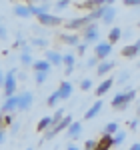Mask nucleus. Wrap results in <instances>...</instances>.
Returning <instances> with one entry per match:
<instances>
[{"instance_id":"nucleus-1","label":"nucleus","mask_w":140,"mask_h":150,"mask_svg":"<svg viewBox=\"0 0 140 150\" xmlns=\"http://www.w3.org/2000/svg\"><path fill=\"white\" fill-rule=\"evenodd\" d=\"M16 88H18V70L12 68V70H8L6 76H4V86H2L4 96L8 98L12 94H16Z\"/></svg>"},{"instance_id":"nucleus-2","label":"nucleus","mask_w":140,"mask_h":150,"mask_svg":"<svg viewBox=\"0 0 140 150\" xmlns=\"http://www.w3.org/2000/svg\"><path fill=\"white\" fill-rule=\"evenodd\" d=\"M136 98V90H126V92H118L114 98H112V108L114 110H124L132 100Z\"/></svg>"},{"instance_id":"nucleus-3","label":"nucleus","mask_w":140,"mask_h":150,"mask_svg":"<svg viewBox=\"0 0 140 150\" xmlns=\"http://www.w3.org/2000/svg\"><path fill=\"white\" fill-rule=\"evenodd\" d=\"M82 42H86L88 46L92 44V42H98V38H100V32H98V24L96 22H90L86 24L84 28H82Z\"/></svg>"},{"instance_id":"nucleus-4","label":"nucleus","mask_w":140,"mask_h":150,"mask_svg":"<svg viewBox=\"0 0 140 150\" xmlns=\"http://www.w3.org/2000/svg\"><path fill=\"white\" fill-rule=\"evenodd\" d=\"M90 22H94V20L88 16V14H86V16H80V18L66 20V22H64V28H66V30H70V32H76V30H82L86 24H90Z\"/></svg>"},{"instance_id":"nucleus-5","label":"nucleus","mask_w":140,"mask_h":150,"mask_svg":"<svg viewBox=\"0 0 140 150\" xmlns=\"http://www.w3.org/2000/svg\"><path fill=\"white\" fill-rule=\"evenodd\" d=\"M112 46H114V44H110L108 40H106V42H96V44H94V54L100 58V60H106V58L112 54Z\"/></svg>"},{"instance_id":"nucleus-6","label":"nucleus","mask_w":140,"mask_h":150,"mask_svg":"<svg viewBox=\"0 0 140 150\" xmlns=\"http://www.w3.org/2000/svg\"><path fill=\"white\" fill-rule=\"evenodd\" d=\"M32 102H34V94L32 92H22L18 94V110L20 112H26V110H30L32 108Z\"/></svg>"},{"instance_id":"nucleus-7","label":"nucleus","mask_w":140,"mask_h":150,"mask_svg":"<svg viewBox=\"0 0 140 150\" xmlns=\"http://www.w3.org/2000/svg\"><path fill=\"white\" fill-rule=\"evenodd\" d=\"M38 22L42 24V26H60V24H64V20L60 16H56V14L46 12V14H40L38 16Z\"/></svg>"},{"instance_id":"nucleus-8","label":"nucleus","mask_w":140,"mask_h":150,"mask_svg":"<svg viewBox=\"0 0 140 150\" xmlns=\"http://www.w3.org/2000/svg\"><path fill=\"white\" fill-rule=\"evenodd\" d=\"M18 110V94H12V96H8L6 100H4V104H2V108H0V112L2 114H8V112H16Z\"/></svg>"},{"instance_id":"nucleus-9","label":"nucleus","mask_w":140,"mask_h":150,"mask_svg":"<svg viewBox=\"0 0 140 150\" xmlns=\"http://www.w3.org/2000/svg\"><path fill=\"white\" fill-rule=\"evenodd\" d=\"M116 0H84L82 4H78V8H84V10H92V8H98V6H112Z\"/></svg>"},{"instance_id":"nucleus-10","label":"nucleus","mask_w":140,"mask_h":150,"mask_svg":"<svg viewBox=\"0 0 140 150\" xmlns=\"http://www.w3.org/2000/svg\"><path fill=\"white\" fill-rule=\"evenodd\" d=\"M58 40L62 44H66V46H78L82 42V38L76 34V32H64V34L58 36Z\"/></svg>"},{"instance_id":"nucleus-11","label":"nucleus","mask_w":140,"mask_h":150,"mask_svg":"<svg viewBox=\"0 0 140 150\" xmlns=\"http://www.w3.org/2000/svg\"><path fill=\"white\" fill-rule=\"evenodd\" d=\"M112 146H114V136L104 132L100 138L96 140V148H94V150H110Z\"/></svg>"},{"instance_id":"nucleus-12","label":"nucleus","mask_w":140,"mask_h":150,"mask_svg":"<svg viewBox=\"0 0 140 150\" xmlns=\"http://www.w3.org/2000/svg\"><path fill=\"white\" fill-rule=\"evenodd\" d=\"M72 90H74V84H72V82H68V80L60 82V86L56 88V92H58L60 100H68L70 96H72Z\"/></svg>"},{"instance_id":"nucleus-13","label":"nucleus","mask_w":140,"mask_h":150,"mask_svg":"<svg viewBox=\"0 0 140 150\" xmlns=\"http://www.w3.org/2000/svg\"><path fill=\"white\" fill-rule=\"evenodd\" d=\"M102 106H104V100H94L92 106L86 110V114H84V120H92V118H96V116L100 114V110H102Z\"/></svg>"},{"instance_id":"nucleus-14","label":"nucleus","mask_w":140,"mask_h":150,"mask_svg":"<svg viewBox=\"0 0 140 150\" xmlns=\"http://www.w3.org/2000/svg\"><path fill=\"white\" fill-rule=\"evenodd\" d=\"M80 134H82V122L72 120V124L66 128V136H68L70 140H78V138H80Z\"/></svg>"},{"instance_id":"nucleus-15","label":"nucleus","mask_w":140,"mask_h":150,"mask_svg":"<svg viewBox=\"0 0 140 150\" xmlns=\"http://www.w3.org/2000/svg\"><path fill=\"white\" fill-rule=\"evenodd\" d=\"M44 58L52 64V68H60L62 66V54L56 52V50H46L44 52Z\"/></svg>"},{"instance_id":"nucleus-16","label":"nucleus","mask_w":140,"mask_h":150,"mask_svg":"<svg viewBox=\"0 0 140 150\" xmlns=\"http://www.w3.org/2000/svg\"><path fill=\"white\" fill-rule=\"evenodd\" d=\"M62 64H64V74L70 76L74 72V64H76V56L74 54H62Z\"/></svg>"},{"instance_id":"nucleus-17","label":"nucleus","mask_w":140,"mask_h":150,"mask_svg":"<svg viewBox=\"0 0 140 150\" xmlns=\"http://www.w3.org/2000/svg\"><path fill=\"white\" fill-rule=\"evenodd\" d=\"M114 66H116V64H114V60H108V58H106V60H100V62H98V66H96V74H98V76H106V74L114 68Z\"/></svg>"},{"instance_id":"nucleus-18","label":"nucleus","mask_w":140,"mask_h":150,"mask_svg":"<svg viewBox=\"0 0 140 150\" xmlns=\"http://www.w3.org/2000/svg\"><path fill=\"white\" fill-rule=\"evenodd\" d=\"M114 82H116V80H114L112 76H110V78H106V80H102L100 84H98V88L94 90V92H96V96H98V98H102V96H104V94L108 92L112 86H114Z\"/></svg>"},{"instance_id":"nucleus-19","label":"nucleus","mask_w":140,"mask_h":150,"mask_svg":"<svg viewBox=\"0 0 140 150\" xmlns=\"http://www.w3.org/2000/svg\"><path fill=\"white\" fill-rule=\"evenodd\" d=\"M12 12H14V16H18V18H30V16H32L30 4H28V6H26V4H16Z\"/></svg>"},{"instance_id":"nucleus-20","label":"nucleus","mask_w":140,"mask_h":150,"mask_svg":"<svg viewBox=\"0 0 140 150\" xmlns=\"http://www.w3.org/2000/svg\"><path fill=\"white\" fill-rule=\"evenodd\" d=\"M124 58H128V60H132V58H136L140 54V48L136 46V44H128V46L122 48V52H120Z\"/></svg>"},{"instance_id":"nucleus-21","label":"nucleus","mask_w":140,"mask_h":150,"mask_svg":"<svg viewBox=\"0 0 140 150\" xmlns=\"http://www.w3.org/2000/svg\"><path fill=\"white\" fill-rule=\"evenodd\" d=\"M20 62H22L24 66H32L34 58H32V50H30V46L22 48V52H20Z\"/></svg>"},{"instance_id":"nucleus-22","label":"nucleus","mask_w":140,"mask_h":150,"mask_svg":"<svg viewBox=\"0 0 140 150\" xmlns=\"http://www.w3.org/2000/svg\"><path fill=\"white\" fill-rule=\"evenodd\" d=\"M114 18H116V8L114 6H108L104 10V14H102V18H100V22L110 24V22H114Z\"/></svg>"},{"instance_id":"nucleus-23","label":"nucleus","mask_w":140,"mask_h":150,"mask_svg":"<svg viewBox=\"0 0 140 150\" xmlns=\"http://www.w3.org/2000/svg\"><path fill=\"white\" fill-rule=\"evenodd\" d=\"M50 68H52V64L48 62L46 58H42V60H34V62H32V70H34V72H40V70H50Z\"/></svg>"},{"instance_id":"nucleus-24","label":"nucleus","mask_w":140,"mask_h":150,"mask_svg":"<svg viewBox=\"0 0 140 150\" xmlns=\"http://www.w3.org/2000/svg\"><path fill=\"white\" fill-rule=\"evenodd\" d=\"M50 126H52V116H44V118H40V120H38L36 130H38V132H46Z\"/></svg>"},{"instance_id":"nucleus-25","label":"nucleus","mask_w":140,"mask_h":150,"mask_svg":"<svg viewBox=\"0 0 140 150\" xmlns=\"http://www.w3.org/2000/svg\"><path fill=\"white\" fill-rule=\"evenodd\" d=\"M120 38H122V30H120L118 26L110 28V32H108V42H110V44H116Z\"/></svg>"},{"instance_id":"nucleus-26","label":"nucleus","mask_w":140,"mask_h":150,"mask_svg":"<svg viewBox=\"0 0 140 150\" xmlns=\"http://www.w3.org/2000/svg\"><path fill=\"white\" fill-rule=\"evenodd\" d=\"M48 74H50V70H40V72H34L36 84H38V86H42V84L48 80Z\"/></svg>"},{"instance_id":"nucleus-27","label":"nucleus","mask_w":140,"mask_h":150,"mask_svg":"<svg viewBox=\"0 0 140 150\" xmlns=\"http://www.w3.org/2000/svg\"><path fill=\"white\" fill-rule=\"evenodd\" d=\"M30 8H32V16H36V18H38L40 14H46V12H50V6H48L46 2H44L42 6H30Z\"/></svg>"},{"instance_id":"nucleus-28","label":"nucleus","mask_w":140,"mask_h":150,"mask_svg":"<svg viewBox=\"0 0 140 150\" xmlns=\"http://www.w3.org/2000/svg\"><path fill=\"white\" fill-rule=\"evenodd\" d=\"M118 130H120V128H118V124H116V122H108V124L104 126V132H106V134H112V136L116 134Z\"/></svg>"},{"instance_id":"nucleus-29","label":"nucleus","mask_w":140,"mask_h":150,"mask_svg":"<svg viewBox=\"0 0 140 150\" xmlns=\"http://www.w3.org/2000/svg\"><path fill=\"white\" fill-rule=\"evenodd\" d=\"M58 100H60V96H58V92L54 90V92L46 98V104H48V106H56V104H58Z\"/></svg>"},{"instance_id":"nucleus-30","label":"nucleus","mask_w":140,"mask_h":150,"mask_svg":"<svg viewBox=\"0 0 140 150\" xmlns=\"http://www.w3.org/2000/svg\"><path fill=\"white\" fill-rule=\"evenodd\" d=\"M64 116H66V114H64V108H58V110L54 112V116H52V124H58Z\"/></svg>"},{"instance_id":"nucleus-31","label":"nucleus","mask_w":140,"mask_h":150,"mask_svg":"<svg viewBox=\"0 0 140 150\" xmlns=\"http://www.w3.org/2000/svg\"><path fill=\"white\" fill-rule=\"evenodd\" d=\"M12 122H14V114H12V112L2 114V124H4V126H12Z\"/></svg>"},{"instance_id":"nucleus-32","label":"nucleus","mask_w":140,"mask_h":150,"mask_svg":"<svg viewBox=\"0 0 140 150\" xmlns=\"http://www.w3.org/2000/svg\"><path fill=\"white\" fill-rule=\"evenodd\" d=\"M124 140H126V132H120V130H118L116 136H114V146H120Z\"/></svg>"},{"instance_id":"nucleus-33","label":"nucleus","mask_w":140,"mask_h":150,"mask_svg":"<svg viewBox=\"0 0 140 150\" xmlns=\"http://www.w3.org/2000/svg\"><path fill=\"white\" fill-rule=\"evenodd\" d=\"M30 42H32V46H40V48H44V46L48 44V40H46V38H32Z\"/></svg>"},{"instance_id":"nucleus-34","label":"nucleus","mask_w":140,"mask_h":150,"mask_svg":"<svg viewBox=\"0 0 140 150\" xmlns=\"http://www.w3.org/2000/svg\"><path fill=\"white\" fill-rule=\"evenodd\" d=\"M90 88H92V80H90V78H84V80L80 82V90H84V92H88Z\"/></svg>"},{"instance_id":"nucleus-35","label":"nucleus","mask_w":140,"mask_h":150,"mask_svg":"<svg viewBox=\"0 0 140 150\" xmlns=\"http://www.w3.org/2000/svg\"><path fill=\"white\" fill-rule=\"evenodd\" d=\"M24 46H28V42H26V38H22V36H18L16 42L12 44V48H24Z\"/></svg>"},{"instance_id":"nucleus-36","label":"nucleus","mask_w":140,"mask_h":150,"mask_svg":"<svg viewBox=\"0 0 140 150\" xmlns=\"http://www.w3.org/2000/svg\"><path fill=\"white\" fill-rule=\"evenodd\" d=\"M98 62H100V58L94 54L92 58H88V60H86V66H88V68H92V66H98Z\"/></svg>"},{"instance_id":"nucleus-37","label":"nucleus","mask_w":140,"mask_h":150,"mask_svg":"<svg viewBox=\"0 0 140 150\" xmlns=\"http://www.w3.org/2000/svg\"><path fill=\"white\" fill-rule=\"evenodd\" d=\"M68 6H70V0H58L54 8H56V10H64V8H68Z\"/></svg>"},{"instance_id":"nucleus-38","label":"nucleus","mask_w":140,"mask_h":150,"mask_svg":"<svg viewBox=\"0 0 140 150\" xmlns=\"http://www.w3.org/2000/svg\"><path fill=\"white\" fill-rule=\"evenodd\" d=\"M96 148V140H86V142H84V150H94Z\"/></svg>"},{"instance_id":"nucleus-39","label":"nucleus","mask_w":140,"mask_h":150,"mask_svg":"<svg viewBox=\"0 0 140 150\" xmlns=\"http://www.w3.org/2000/svg\"><path fill=\"white\" fill-rule=\"evenodd\" d=\"M86 48H88V44H86V42H80V44L76 46V50H78V54H76V56H82V54L86 52Z\"/></svg>"},{"instance_id":"nucleus-40","label":"nucleus","mask_w":140,"mask_h":150,"mask_svg":"<svg viewBox=\"0 0 140 150\" xmlns=\"http://www.w3.org/2000/svg\"><path fill=\"white\" fill-rule=\"evenodd\" d=\"M124 6H140V0H122Z\"/></svg>"},{"instance_id":"nucleus-41","label":"nucleus","mask_w":140,"mask_h":150,"mask_svg":"<svg viewBox=\"0 0 140 150\" xmlns=\"http://www.w3.org/2000/svg\"><path fill=\"white\" fill-rule=\"evenodd\" d=\"M6 38H8V30L0 24V40H6Z\"/></svg>"},{"instance_id":"nucleus-42","label":"nucleus","mask_w":140,"mask_h":150,"mask_svg":"<svg viewBox=\"0 0 140 150\" xmlns=\"http://www.w3.org/2000/svg\"><path fill=\"white\" fill-rule=\"evenodd\" d=\"M4 124H0V144H2V142H4V140H6V132H4Z\"/></svg>"},{"instance_id":"nucleus-43","label":"nucleus","mask_w":140,"mask_h":150,"mask_svg":"<svg viewBox=\"0 0 140 150\" xmlns=\"http://www.w3.org/2000/svg\"><path fill=\"white\" fill-rule=\"evenodd\" d=\"M128 78H130V74H128V72H122V74L118 76V80H120V82H126Z\"/></svg>"},{"instance_id":"nucleus-44","label":"nucleus","mask_w":140,"mask_h":150,"mask_svg":"<svg viewBox=\"0 0 140 150\" xmlns=\"http://www.w3.org/2000/svg\"><path fill=\"white\" fill-rule=\"evenodd\" d=\"M18 128H20L18 122H12V134H14V132H18Z\"/></svg>"},{"instance_id":"nucleus-45","label":"nucleus","mask_w":140,"mask_h":150,"mask_svg":"<svg viewBox=\"0 0 140 150\" xmlns=\"http://www.w3.org/2000/svg\"><path fill=\"white\" fill-rule=\"evenodd\" d=\"M4 76H6V74H4V72H2V70H0V88H2V86H4Z\"/></svg>"},{"instance_id":"nucleus-46","label":"nucleus","mask_w":140,"mask_h":150,"mask_svg":"<svg viewBox=\"0 0 140 150\" xmlns=\"http://www.w3.org/2000/svg\"><path fill=\"white\" fill-rule=\"evenodd\" d=\"M128 150H140V142H136V144H132Z\"/></svg>"},{"instance_id":"nucleus-47","label":"nucleus","mask_w":140,"mask_h":150,"mask_svg":"<svg viewBox=\"0 0 140 150\" xmlns=\"http://www.w3.org/2000/svg\"><path fill=\"white\" fill-rule=\"evenodd\" d=\"M138 122H140L138 118H136V120H132V122H130V128H136V126H138Z\"/></svg>"},{"instance_id":"nucleus-48","label":"nucleus","mask_w":140,"mask_h":150,"mask_svg":"<svg viewBox=\"0 0 140 150\" xmlns=\"http://www.w3.org/2000/svg\"><path fill=\"white\" fill-rule=\"evenodd\" d=\"M66 150H80V148H78L76 144H70V146H68V148H66Z\"/></svg>"},{"instance_id":"nucleus-49","label":"nucleus","mask_w":140,"mask_h":150,"mask_svg":"<svg viewBox=\"0 0 140 150\" xmlns=\"http://www.w3.org/2000/svg\"><path fill=\"white\" fill-rule=\"evenodd\" d=\"M136 116H138V120H140V102H138V108H136Z\"/></svg>"},{"instance_id":"nucleus-50","label":"nucleus","mask_w":140,"mask_h":150,"mask_svg":"<svg viewBox=\"0 0 140 150\" xmlns=\"http://www.w3.org/2000/svg\"><path fill=\"white\" fill-rule=\"evenodd\" d=\"M134 44H136V46H138V48H140V38H138V40H136V42H134Z\"/></svg>"},{"instance_id":"nucleus-51","label":"nucleus","mask_w":140,"mask_h":150,"mask_svg":"<svg viewBox=\"0 0 140 150\" xmlns=\"http://www.w3.org/2000/svg\"><path fill=\"white\" fill-rule=\"evenodd\" d=\"M138 70H140V60H138Z\"/></svg>"},{"instance_id":"nucleus-52","label":"nucleus","mask_w":140,"mask_h":150,"mask_svg":"<svg viewBox=\"0 0 140 150\" xmlns=\"http://www.w3.org/2000/svg\"><path fill=\"white\" fill-rule=\"evenodd\" d=\"M0 24H2V16H0Z\"/></svg>"},{"instance_id":"nucleus-53","label":"nucleus","mask_w":140,"mask_h":150,"mask_svg":"<svg viewBox=\"0 0 140 150\" xmlns=\"http://www.w3.org/2000/svg\"><path fill=\"white\" fill-rule=\"evenodd\" d=\"M26 150H34V148H26Z\"/></svg>"},{"instance_id":"nucleus-54","label":"nucleus","mask_w":140,"mask_h":150,"mask_svg":"<svg viewBox=\"0 0 140 150\" xmlns=\"http://www.w3.org/2000/svg\"><path fill=\"white\" fill-rule=\"evenodd\" d=\"M138 28H140V22H138Z\"/></svg>"},{"instance_id":"nucleus-55","label":"nucleus","mask_w":140,"mask_h":150,"mask_svg":"<svg viewBox=\"0 0 140 150\" xmlns=\"http://www.w3.org/2000/svg\"><path fill=\"white\" fill-rule=\"evenodd\" d=\"M138 90H140V86H138Z\"/></svg>"}]
</instances>
